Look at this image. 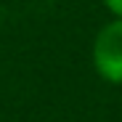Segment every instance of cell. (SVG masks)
<instances>
[{
  "label": "cell",
  "mask_w": 122,
  "mask_h": 122,
  "mask_svg": "<svg viewBox=\"0 0 122 122\" xmlns=\"http://www.w3.org/2000/svg\"><path fill=\"white\" fill-rule=\"evenodd\" d=\"M104 3H106V5H109V8H112L119 19H122V0H104Z\"/></svg>",
  "instance_id": "7a4b0ae2"
},
{
  "label": "cell",
  "mask_w": 122,
  "mask_h": 122,
  "mask_svg": "<svg viewBox=\"0 0 122 122\" xmlns=\"http://www.w3.org/2000/svg\"><path fill=\"white\" fill-rule=\"evenodd\" d=\"M93 61L98 74L109 82H122V19L106 24L96 37Z\"/></svg>",
  "instance_id": "6da1fadb"
}]
</instances>
